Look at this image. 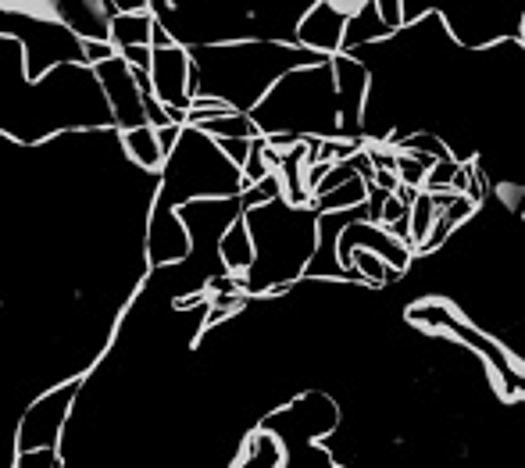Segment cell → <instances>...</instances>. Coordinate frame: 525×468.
<instances>
[{
    "mask_svg": "<svg viewBox=\"0 0 525 468\" xmlns=\"http://www.w3.org/2000/svg\"><path fill=\"white\" fill-rule=\"evenodd\" d=\"M343 26H347V18H343L329 0H318L315 8L308 11V18L300 22V40L322 54H340Z\"/></svg>",
    "mask_w": 525,
    "mask_h": 468,
    "instance_id": "cell-1",
    "label": "cell"
},
{
    "mask_svg": "<svg viewBox=\"0 0 525 468\" xmlns=\"http://www.w3.org/2000/svg\"><path fill=\"white\" fill-rule=\"evenodd\" d=\"M150 29H154V18L147 11H122V15H111L108 40L115 43L118 51L122 47H147Z\"/></svg>",
    "mask_w": 525,
    "mask_h": 468,
    "instance_id": "cell-2",
    "label": "cell"
},
{
    "mask_svg": "<svg viewBox=\"0 0 525 468\" xmlns=\"http://www.w3.org/2000/svg\"><path fill=\"white\" fill-rule=\"evenodd\" d=\"M125 151H129V158H133L136 165H147V168H158L161 161H165V151H161L158 133H154L150 122L133 126L129 133H125Z\"/></svg>",
    "mask_w": 525,
    "mask_h": 468,
    "instance_id": "cell-3",
    "label": "cell"
},
{
    "mask_svg": "<svg viewBox=\"0 0 525 468\" xmlns=\"http://www.w3.org/2000/svg\"><path fill=\"white\" fill-rule=\"evenodd\" d=\"M222 258H225V265H229V268H233V272H236V279H240L243 272H247L250 261H254V254H250L247 229L236 226L233 233L225 236V240H222Z\"/></svg>",
    "mask_w": 525,
    "mask_h": 468,
    "instance_id": "cell-4",
    "label": "cell"
}]
</instances>
